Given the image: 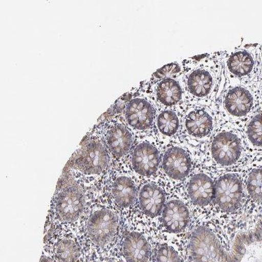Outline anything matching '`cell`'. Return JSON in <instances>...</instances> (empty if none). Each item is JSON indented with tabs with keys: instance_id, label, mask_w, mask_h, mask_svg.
Listing matches in <instances>:
<instances>
[{
	"instance_id": "obj_1",
	"label": "cell",
	"mask_w": 262,
	"mask_h": 262,
	"mask_svg": "<svg viewBox=\"0 0 262 262\" xmlns=\"http://www.w3.org/2000/svg\"><path fill=\"white\" fill-rule=\"evenodd\" d=\"M226 51L196 55L182 60L183 72L178 79L187 106H217L218 95L225 76Z\"/></svg>"
},
{
	"instance_id": "obj_2",
	"label": "cell",
	"mask_w": 262,
	"mask_h": 262,
	"mask_svg": "<svg viewBox=\"0 0 262 262\" xmlns=\"http://www.w3.org/2000/svg\"><path fill=\"white\" fill-rule=\"evenodd\" d=\"M259 79L251 83L224 81V93L217 105L218 116L244 129L247 121L260 106Z\"/></svg>"
},
{
	"instance_id": "obj_3",
	"label": "cell",
	"mask_w": 262,
	"mask_h": 262,
	"mask_svg": "<svg viewBox=\"0 0 262 262\" xmlns=\"http://www.w3.org/2000/svg\"><path fill=\"white\" fill-rule=\"evenodd\" d=\"M217 118L219 127L210 143V156L219 165H234L244 156L246 142L244 129L223 120L218 114Z\"/></svg>"
},
{
	"instance_id": "obj_4",
	"label": "cell",
	"mask_w": 262,
	"mask_h": 262,
	"mask_svg": "<svg viewBox=\"0 0 262 262\" xmlns=\"http://www.w3.org/2000/svg\"><path fill=\"white\" fill-rule=\"evenodd\" d=\"M259 45H244L226 51L223 73L225 83H247L259 79Z\"/></svg>"
},
{
	"instance_id": "obj_5",
	"label": "cell",
	"mask_w": 262,
	"mask_h": 262,
	"mask_svg": "<svg viewBox=\"0 0 262 262\" xmlns=\"http://www.w3.org/2000/svg\"><path fill=\"white\" fill-rule=\"evenodd\" d=\"M217 106H187L183 116L185 133L196 139L209 137L217 124Z\"/></svg>"
},
{
	"instance_id": "obj_6",
	"label": "cell",
	"mask_w": 262,
	"mask_h": 262,
	"mask_svg": "<svg viewBox=\"0 0 262 262\" xmlns=\"http://www.w3.org/2000/svg\"><path fill=\"white\" fill-rule=\"evenodd\" d=\"M156 106L144 91L140 89L128 103L124 118L128 127L137 132L150 129L155 124Z\"/></svg>"
},
{
	"instance_id": "obj_7",
	"label": "cell",
	"mask_w": 262,
	"mask_h": 262,
	"mask_svg": "<svg viewBox=\"0 0 262 262\" xmlns=\"http://www.w3.org/2000/svg\"><path fill=\"white\" fill-rule=\"evenodd\" d=\"M141 89L150 97L156 108H171L185 103L184 93L178 78H168Z\"/></svg>"
},
{
	"instance_id": "obj_8",
	"label": "cell",
	"mask_w": 262,
	"mask_h": 262,
	"mask_svg": "<svg viewBox=\"0 0 262 262\" xmlns=\"http://www.w3.org/2000/svg\"><path fill=\"white\" fill-rule=\"evenodd\" d=\"M244 196L242 181L234 174L227 173L218 180L215 187L216 204L225 213H234L242 205Z\"/></svg>"
},
{
	"instance_id": "obj_9",
	"label": "cell",
	"mask_w": 262,
	"mask_h": 262,
	"mask_svg": "<svg viewBox=\"0 0 262 262\" xmlns=\"http://www.w3.org/2000/svg\"><path fill=\"white\" fill-rule=\"evenodd\" d=\"M118 225V218L112 210H97L89 218L87 225L88 235L93 244L104 247L116 236Z\"/></svg>"
},
{
	"instance_id": "obj_10",
	"label": "cell",
	"mask_w": 262,
	"mask_h": 262,
	"mask_svg": "<svg viewBox=\"0 0 262 262\" xmlns=\"http://www.w3.org/2000/svg\"><path fill=\"white\" fill-rule=\"evenodd\" d=\"M78 169L86 174H99L106 170L108 156L104 145L99 139H92L78 151V156L73 157Z\"/></svg>"
},
{
	"instance_id": "obj_11",
	"label": "cell",
	"mask_w": 262,
	"mask_h": 262,
	"mask_svg": "<svg viewBox=\"0 0 262 262\" xmlns=\"http://www.w3.org/2000/svg\"><path fill=\"white\" fill-rule=\"evenodd\" d=\"M162 167L171 179L182 180L190 173L192 159L184 148L179 145H172L164 152Z\"/></svg>"
},
{
	"instance_id": "obj_12",
	"label": "cell",
	"mask_w": 262,
	"mask_h": 262,
	"mask_svg": "<svg viewBox=\"0 0 262 262\" xmlns=\"http://www.w3.org/2000/svg\"><path fill=\"white\" fill-rule=\"evenodd\" d=\"M160 163V151L158 147L150 141H141L134 148L132 164L137 173L150 177L158 171Z\"/></svg>"
},
{
	"instance_id": "obj_13",
	"label": "cell",
	"mask_w": 262,
	"mask_h": 262,
	"mask_svg": "<svg viewBox=\"0 0 262 262\" xmlns=\"http://www.w3.org/2000/svg\"><path fill=\"white\" fill-rule=\"evenodd\" d=\"M84 196L77 186L66 187L57 198L56 211L62 221L72 223L76 221L83 213Z\"/></svg>"
},
{
	"instance_id": "obj_14",
	"label": "cell",
	"mask_w": 262,
	"mask_h": 262,
	"mask_svg": "<svg viewBox=\"0 0 262 262\" xmlns=\"http://www.w3.org/2000/svg\"><path fill=\"white\" fill-rule=\"evenodd\" d=\"M187 105L183 103L171 108H156L155 125L159 135L171 138L179 133Z\"/></svg>"
},
{
	"instance_id": "obj_15",
	"label": "cell",
	"mask_w": 262,
	"mask_h": 262,
	"mask_svg": "<svg viewBox=\"0 0 262 262\" xmlns=\"http://www.w3.org/2000/svg\"><path fill=\"white\" fill-rule=\"evenodd\" d=\"M106 143L113 156L121 158L133 146V134L123 123L113 122L106 130Z\"/></svg>"
},
{
	"instance_id": "obj_16",
	"label": "cell",
	"mask_w": 262,
	"mask_h": 262,
	"mask_svg": "<svg viewBox=\"0 0 262 262\" xmlns=\"http://www.w3.org/2000/svg\"><path fill=\"white\" fill-rule=\"evenodd\" d=\"M162 222L164 227L171 232H182L187 228L190 222L188 209L181 201H171L164 206Z\"/></svg>"
},
{
	"instance_id": "obj_17",
	"label": "cell",
	"mask_w": 262,
	"mask_h": 262,
	"mask_svg": "<svg viewBox=\"0 0 262 262\" xmlns=\"http://www.w3.org/2000/svg\"><path fill=\"white\" fill-rule=\"evenodd\" d=\"M122 252L127 262H148L150 245L143 235L131 232L124 238Z\"/></svg>"
},
{
	"instance_id": "obj_18",
	"label": "cell",
	"mask_w": 262,
	"mask_h": 262,
	"mask_svg": "<svg viewBox=\"0 0 262 262\" xmlns=\"http://www.w3.org/2000/svg\"><path fill=\"white\" fill-rule=\"evenodd\" d=\"M188 193L191 200L196 205L207 206L215 195L213 182L206 174H196L189 183Z\"/></svg>"
},
{
	"instance_id": "obj_19",
	"label": "cell",
	"mask_w": 262,
	"mask_h": 262,
	"mask_svg": "<svg viewBox=\"0 0 262 262\" xmlns=\"http://www.w3.org/2000/svg\"><path fill=\"white\" fill-rule=\"evenodd\" d=\"M165 196L163 191L156 185H144L139 194V204L141 209L151 217H156L163 209Z\"/></svg>"
},
{
	"instance_id": "obj_20",
	"label": "cell",
	"mask_w": 262,
	"mask_h": 262,
	"mask_svg": "<svg viewBox=\"0 0 262 262\" xmlns=\"http://www.w3.org/2000/svg\"><path fill=\"white\" fill-rule=\"evenodd\" d=\"M244 133L247 147L250 150L262 152V106L247 121Z\"/></svg>"
},
{
	"instance_id": "obj_21",
	"label": "cell",
	"mask_w": 262,
	"mask_h": 262,
	"mask_svg": "<svg viewBox=\"0 0 262 262\" xmlns=\"http://www.w3.org/2000/svg\"><path fill=\"white\" fill-rule=\"evenodd\" d=\"M112 195L118 206L121 208L129 207L133 205L137 196L135 183L129 178H118L113 184Z\"/></svg>"
},
{
	"instance_id": "obj_22",
	"label": "cell",
	"mask_w": 262,
	"mask_h": 262,
	"mask_svg": "<svg viewBox=\"0 0 262 262\" xmlns=\"http://www.w3.org/2000/svg\"><path fill=\"white\" fill-rule=\"evenodd\" d=\"M55 255L60 262H76L79 256V248L72 239H62L55 246Z\"/></svg>"
},
{
	"instance_id": "obj_23",
	"label": "cell",
	"mask_w": 262,
	"mask_h": 262,
	"mask_svg": "<svg viewBox=\"0 0 262 262\" xmlns=\"http://www.w3.org/2000/svg\"><path fill=\"white\" fill-rule=\"evenodd\" d=\"M247 191L254 202H262V166L254 167L248 174Z\"/></svg>"
},
{
	"instance_id": "obj_24",
	"label": "cell",
	"mask_w": 262,
	"mask_h": 262,
	"mask_svg": "<svg viewBox=\"0 0 262 262\" xmlns=\"http://www.w3.org/2000/svg\"><path fill=\"white\" fill-rule=\"evenodd\" d=\"M183 72V66L182 61L173 62L157 71L154 75L151 76L150 79L146 81V83H143L142 85H151L168 78H178L181 76Z\"/></svg>"
},
{
	"instance_id": "obj_25",
	"label": "cell",
	"mask_w": 262,
	"mask_h": 262,
	"mask_svg": "<svg viewBox=\"0 0 262 262\" xmlns=\"http://www.w3.org/2000/svg\"><path fill=\"white\" fill-rule=\"evenodd\" d=\"M156 262H181V259L172 247L164 245L157 250Z\"/></svg>"
},
{
	"instance_id": "obj_26",
	"label": "cell",
	"mask_w": 262,
	"mask_h": 262,
	"mask_svg": "<svg viewBox=\"0 0 262 262\" xmlns=\"http://www.w3.org/2000/svg\"><path fill=\"white\" fill-rule=\"evenodd\" d=\"M141 84L137 87L134 88L131 91L128 93L122 95L121 97L117 101L114 106V112L116 114H121L122 112H125L126 107H127L128 103L131 101V99L135 96L136 94L140 90Z\"/></svg>"
},
{
	"instance_id": "obj_27",
	"label": "cell",
	"mask_w": 262,
	"mask_h": 262,
	"mask_svg": "<svg viewBox=\"0 0 262 262\" xmlns=\"http://www.w3.org/2000/svg\"><path fill=\"white\" fill-rule=\"evenodd\" d=\"M258 57H259V76L262 75V45H259L258 49Z\"/></svg>"
},
{
	"instance_id": "obj_28",
	"label": "cell",
	"mask_w": 262,
	"mask_h": 262,
	"mask_svg": "<svg viewBox=\"0 0 262 262\" xmlns=\"http://www.w3.org/2000/svg\"><path fill=\"white\" fill-rule=\"evenodd\" d=\"M259 95L260 101L259 106H262V75L260 76L259 78Z\"/></svg>"
},
{
	"instance_id": "obj_29",
	"label": "cell",
	"mask_w": 262,
	"mask_h": 262,
	"mask_svg": "<svg viewBox=\"0 0 262 262\" xmlns=\"http://www.w3.org/2000/svg\"><path fill=\"white\" fill-rule=\"evenodd\" d=\"M40 262H50L49 260L47 259V257H45V256H42L41 258V260H40Z\"/></svg>"
}]
</instances>
